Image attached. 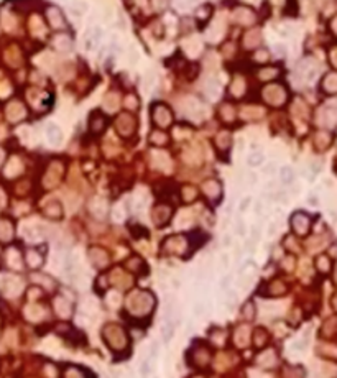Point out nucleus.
Masks as SVG:
<instances>
[{"label": "nucleus", "instance_id": "f257e3e1", "mask_svg": "<svg viewBox=\"0 0 337 378\" xmlns=\"http://www.w3.org/2000/svg\"><path fill=\"white\" fill-rule=\"evenodd\" d=\"M280 180L283 184H291L295 181V173H293V169L290 166H284L280 169Z\"/></svg>", "mask_w": 337, "mask_h": 378}, {"label": "nucleus", "instance_id": "f03ea898", "mask_svg": "<svg viewBox=\"0 0 337 378\" xmlns=\"http://www.w3.org/2000/svg\"><path fill=\"white\" fill-rule=\"evenodd\" d=\"M248 166H252V168H255V166H258V165H262L263 163V155L262 153H252L250 157H248Z\"/></svg>", "mask_w": 337, "mask_h": 378}, {"label": "nucleus", "instance_id": "7ed1b4c3", "mask_svg": "<svg viewBox=\"0 0 337 378\" xmlns=\"http://www.w3.org/2000/svg\"><path fill=\"white\" fill-rule=\"evenodd\" d=\"M56 135H58V137H61L60 129H58L56 125L49 123V125H48V137H49V140H51V142H53V143H58V142H60V140L56 138Z\"/></svg>", "mask_w": 337, "mask_h": 378}, {"label": "nucleus", "instance_id": "20e7f679", "mask_svg": "<svg viewBox=\"0 0 337 378\" xmlns=\"http://www.w3.org/2000/svg\"><path fill=\"white\" fill-rule=\"evenodd\" d=\"M140 372H142V376H143V378H148V375H150V359H145V360L142 362Z\"/></svg>", "mask_w": 337, "mask_h": 378}, {"label": "nucleus", "instance_id": "39448f33", "mask_svg": "<svg viewBox=\"0 0 337 378\" xmlns=\"http://www.w3.org/2000/svg\"><path fill=\"white\" fill-rule=\"evenodd\" d=\"M275 171H276V165H275V163H268V165L263 168V174H265V176H273Z\"/></svg>", "mask_w": 337, "mask_h": 378}, {"label": "nucleus", "instance_id": "423d86ee", "mask_svg": "<svg viewBox=\"0 0 337 378\" xmlns=\"http://www.w3.org/2000/svg\"><path fill=\"white\" fill-rule=\"evenodd\" d=\"M204 311H206V306H204V303L202 301H197L196 305H194V314L199 317V316L204 314Z\"/></svg>", "mask_w": 337, "mask_h": 378}, {"label": "nucleus", "instance_id": "0eeeda50", "mask_svg": "<svg viewBox=\"0 0 337 378\" xmlns=\"http://www.w3.org/2000/svg\"><path fill=\"white\" fill-rule=\"evenodd\" d=\"M236 234L237 235H245V224H244V220H242L240 217L237 219V225H236Z\"/></svg>", "mask_w": 337, "mask_h": 378}, {"label": "nucleus", "instance_id": "6e6552de", "mask_svg": "<svg viewBox=\"0 0 337 378\" xmlns=\"http://www.w3.org/2000/svg\"><path fill=\"white\" fill-rule=\"evenodd\" d=\"M250 203H252V199L250 197H245V199H242L240 201V204H239V212H244L248 206H250Z\"/></svg>", "mask_w": 337, "mask_h": 378}, {"label": "nucleus", "instance_id": "1a4fd4ad", "mask_svg": "<svg viewBox=\"0 0 337 378\" xmlns=\"http://www.w3.org/2000/svg\"><path fill=\"white\" fill-rule=\"evenodd\" d=\"M100 36H102V30L96 27V28L92 30V38H91V40L97 43V41H99V38H100Z\"/></svg>", "mask_w": 337, "mask_h": 378}, {"label": "nucleus", "instance_id": "9d476101", "mask_svg": "<svg viewBox=\"0 0 337 378\" xmlns=\"http://www.w3.org/2000/svg\"><path fill=\"white\" fill-rule=\"evenodd\" d=\"M230 280H232V276H230V275H227V276H224V278H222V281H221V288H222V290H227V288H229V285H230Z\"/></svg>", "mask_w": 337, "mask_h": 378}, {"label": "nucleus", "instance_id": "9b49d317", "mask_svg": "<svg viewBox=\"0 0 337 378\" xmlns=\"http://www.w3.org/2000/svg\"><path fill=\"white\" fill-rule=\"evenodd\" d=\"M158 354V342H151V347H150V357H157ZM148 357V359H150Z\"/></svg>", "mask_w": 337, "mask_h": 378}, {"label": "nucleus", "instance_id": "f8f14e48", "mask_svg": "<svg viewBox=\"0 0 337 378\" xmlns=\"http://www.w3.org/2000/svg\"><path fill=\"white\" fill-rule=\"evenodd\" d=\"M276 231H278V227H276V224H270L268 225V235H275L276 234Z\"/></svg>", "mask_w": 337, "mask_h": 378}, {"label": "nucleus", "instance_id": "ddd939ff", "mask_svg": "<svg viewBox=\"0 0 337 378\" xmlns=\"http://www.w3.org/2000/svg\"><path fill=\"white\" fill-rule=\"evenodd\" d=\"M248 183H250L252 186H253V184L257 183V174H255V173H248Z\"/></svg>", "mask_w": 337, "mask_h": 378}, {"label": "nucleus", "instance_id": "4468645a", "mask_svg": "<svg viewBox=\"0 0 337 378\" xmlns=\"http://www.w3.org/2000/svg\"><path fill=\"white\" fill-rule=\"evenodd\" d=\"M222 245H224V247H229V245H230V235H229V234H225V235H224Z\"/></svg>", "mask_w": 337, "mask_h": 378}, {"label": "nucleus", "instance_id": "2eb2a0df", "mask_svg": "<svg viewBox=\"0 0 337 378\" xmlns=\"http://www.w3.org/2000/svg\"><path fill=\"white\" fill-rule=\"evenodd\" d=\"M262 211H263V204H262V203H257V204H255V214H257V216H260Z\"/></svg>", "mask_w": 337, "mask_h": 378}, {"label": "nucleus", "instance_id": "dca6fc26", "mask_svg": "<svg viewBox=\"0 0 337 378\" xmlns=\"http://www.w3.org/2000/svg\"><path fill=\"white\" fill-rule=\"evenodd\" d=\"M307 204H309V206H318V204H319V201H318V197H316V196H313V197H309V199H307Z\"/></svg>", "mask_w": 337, "mask_h": 378}, {"label": "nucleus", "instance_id": "f3484780", "mask_svg": "<svg viewBox=\"0 0 337 378\" xmlns=\"http://www.w3.org/2000/svg\"><path fill=\"white\" fill-rule=\"evenodd\" d=\"M222 266H224V268L229 266V257H227V255H222Z\"/></svg>", "mask_w": 337, "mask_h": 378}, {"label": "nucleus", "instance_id": "a211bd4d", "mask_svg": "<svg viewBox=\"0 0 337 378\" xmlns=\"http://www.w3.org/2000/svg\"><path fill=\"white\" fill-rule=\"evenodd\" d=\"M299 192H301V189H299V188H296V186H295V188H291L290 194H291V196H296V194H299Z\"/></svg>", "mask_w": 337, "mask_h": 378}, {"label": "nucleus", "instance_id": "6ab92c4d", "mask_svg": "<svg viewBox=\"0 0 337 378\" xmlns=\"http://www.w3.org/2000/svg\"><path fill=\"white\" fill-rule=\"evenodd\" d=\"M130 61L132 63H137V51L132 49V55H130Z\"/></svg>", "mask_w": 337, "mask_h": 378}, {"label": "nucleus", "instance_id": "aec40b11", "mask_svg": "<svg viewBox=\"0 0 337 378\" xmlns=\"http://www.w3.org/2000/svg\"><path fill=\"white\" fill-rule=\"evenodd\" d=\"M86 48H87V49H91V48H92V40H91V38H87V40H86Z\"/></svg>", "mask_w": 337, "mask_h": 378}]
</instances>
